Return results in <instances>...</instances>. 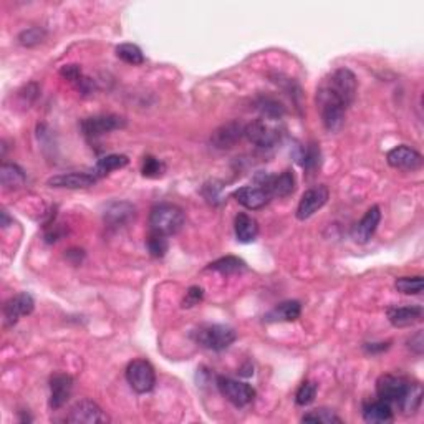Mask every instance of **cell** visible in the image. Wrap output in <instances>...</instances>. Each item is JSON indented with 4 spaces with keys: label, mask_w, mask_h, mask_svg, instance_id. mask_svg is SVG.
Returning <instances> with one entry per match:
<instances>
[{
    "label": "cell",
    "mask_w": 424,
    "mask_h": 424,
    "mask_svg": "<svg viewBox=\"0 0 424 424\" xmlns=\"http://www.w3.org/2000/svg\"><path fill=\"white\" fill-rule=\"evenodd\" d=\"M124 126H126V121L118 114H98V117L85 118L81 121V131L88 140H95V138L114 130H121Z\"/></svg>",
    "instance_id": "cell-7"
},
{
    "label": "cell",
    "mask_w": 424,
    "mask_h": 424,
    "mask_svg": "<svg viewBox=\"0 0 424 424\" xmlns=\"http://www.w3.org/2000/svg\"><path fill=\"white\" fill-rule=\"evenodd\" d=\"M302 423H313V424H340L342 418H338L331 409L317 408L308 411L302 416Z\"/></svg>",
    "instance_id": "cell-27"
},
{
    "label": "cell",
    "mask_w": 424,
    "mask_h": 424,
    "mask_svg": "<svg viewBox=\"0 0 424 424\" xmlns=\"http://www.w3.org/2000/svg\"><path fill=\"white\" fill-rule=\"evenodd\" d=\"M35 308L34 297L30 293L22 292L17 293L15 297L8 298L4 305V318H6V325L12 326L18 322V318L24 315H30Z\"/></svg>",
    "instance_id": "cell-13"
},
{
    "label": "cell",
    "mask_w": 424,
    "mask_h": 424,
    "mask_svg": "<svg viewBox=\"0 0 424 424\" xmlns=\"http://www.w3.org/2000/svg\"><path fill=\"white\" fill-rule=\"evenodd\" d=\"M146 247L154 259H163L166 252H168L169 244H168V239H166V236H163V234L153 232V230H151L150 237H147L146 241Z\"/></svg>",
    "instance_id": "cell-30"
},
{
    "label": "cell",
    "mask_w": 424,
    "mask_h": 424,
    "mask_svg": "<svg viewBox=\"0 0 424 424\" xmlns=\"http://www.w3.org/2000/svg\"><path fill=\"white\" fill-rule=\"evenodd\" d=\"M357 90V77L348 68H338L320 83L317 90V108L320 110L326 131L335 133L343 126L345 113L355 101Z\"/></svg>",
    "instance_id": "cell-1"
},
{
    "label": "cell",
    "mask_w": 424,
    "mask_h": 424,
    "mask_svg": "<svg viewBox=\"0 0 424 424\" xmlns=\"http://www.w3.org/2000/svg\"><path fill=\"white\" fill-rule=\"evenodd\" d=\"M256 183L257 186L265 189L270 196L275 197H287L293 194L295 186H297V181H295L292 171H284L279 176H270V174L260 173L256 178Z\"/></svg>",
    "instance_id": "cell-9"
},
{
    "label": "cell",
    "mask_w": 424,
    "mask_h": 424,
    "mask_svg": "<svg viewBox=\"0 0 424 424\" xmlns=\"http://www.w3.org/2000/svg\"><path fill=\"white\" fill-rule=\"evenodd\" d=\"M65 421L73 424H100L108 423L110 418L106 416L103 409L95 401L85 398L73 404L67 414Z\"/></svg>",
    "instance_id": "cell-8"
},
{
    "label": "cell",
    "mask_w": 424,
    "mask_h": 424,
    "mask_svg": "<svg viewBox=\"0 0 424 424\" xmlns=\"http://www.w3.org/2000/svg\"><path fill=\"white\" fill-rule=\"evenodd\" d=\"M423 307L419 305H408V307H391L388 308V320L393 326L404 329V326H411L423 318Z\"/></svg>",
    "instance_id": "cell-19"
},
{
    "label": "cell",
    "mask_w": 424,
    "mask_h": 424,
    "mask_svg": "<svg viewBox=\"0 0 424 424\" xmlns=\"http://www.w3.org/2000/svg\"><path fill=\"white\" fill-rule=\"evenodd\" d=\"M329 196H330L329 189H326V186H324V184L308 189V191L303 192L302 199L298 202V207H297V219L305 220L308 218H312L318 209H322V207L326 204Z\"/></svg>",
    "instance_id": "cell-10"
},
{
    "label": "cell",
    "mask_w": 424,
    "mask_h": 424,
    "mask_svg": "<svg viewBox=\"0 0 424 424\" xmlns=\"http://www.w3.org/2000/svg\"><path fill=\"white\" fill-rule=\"evenodd\" d=\"M408 347L411 352H414L416 355H423L424 352V338H423V331L419 330L414 333L411 338L408 340Z\"/></svg>",
    "instance_id": "cell-39"
},
{
    "label": "cell",
    "mask_w": 424,
    "mask_h": 424,
    "mask_svg": "<svg viewBox=\"0 0 424 424\" xmlns=\"http://www.w3.org/2000/svg\"><path fill=\"white\" fill-rule=\"evenodd\" d=\"M318 163H320V147H318L315 143H312V145L307 146L305 154H303L302 166L307 169V171H312V169L317 168Z\"/></svg>",
    "instance_id": "cell-36"
},
{
    "label": "cell",
    "mask_w": 424,
    "mask_h": 424,
    "mask_svg": "<svg viewBox=\"0 0 424 424\" xmlns=\"http://www.w3.org/2000/svg\"><path fill=\"white\" fill-rule=\"evenodd\" d=\"M386 161L391 168L401 171H416L423 166V156L409 146H396L386 154Z\"/></svg>",
    "instance_id": "cell-12"
},
{
    "label": "cell",
    "mask_w": 424,
    "mask_h": 424,
    "mask_svg": "<svg viewBox=\"0 0 424 424\" xmlns=\"http://www.w3.org/2000/svg\"><path fill=\"white\" fill-rule=\"evenodd\" d=\"M117 57L128 65H141L145 62L143 50L135 44H121L117 47Z\"/></svg>",
    "instance_id": "cell-28"
},
{
    "label": "cell",
    "mask_w": 424,
    "mask_h": 424,
    "mask_svg": "<svg viewBox=\"0 0 424 424\" xmlns=\"http://www.w3.org/2000/svg\"><path fill=\"white\" fill-rule=\"evenodd\" d=\"M186 224V216L181 207L174 204H158L150 212V227L163 236H174Z\"/></svg>",
    "instance_id": "cell-2"
},
{
    "label": "cell",
    "mask_w": 424,
    "mask_h": 424,
    "mask_svg": "<svg viewBox=\"0 0 424 424\" xmlns=\"http://www.w3.org/2000/svg\"><path fill=\"white\" fill-rule=\"evenodd\" d=\"M244 136L259 147H272L280 140V133L270 124H267L264 119H256V121L246 124Z\"/></svg>",
    "instance_id": "cell-11"
},
{
    "label": "cell",
    "mask_w": 424,
    "mask_h": 424,
    "mask_svg": "<svg viewBox=\"0 0 424 424\" xmlns=\"http://www.w3.org/2000/svg\"><path fill=\"white\" fill-rule=\"evenodd\" d=\"M234 197H236L239 204L246 207V209L257 211L269 204L272 196L265 191V189H262L259 186H244L234 192Z\"/></svg>",
    "instance_id": "cell-17"
},
{
    "label": "cell",
    "mask_w": 424,
    "mask_h": 424,
    "mask_svg": "<svg viewBox=\"0 0 424 424\" xmlns=\"http://www.w3.org/2000/svg\"><path fill=\"white\" fill-rule=\"evenodd\" d=\"M300 313H302L300 302L289 300V302L279 303V305L272 308L269 313H265L264 320L269 322V324H274V322H293L300 317Z\"/></svg>",
    "instance_id": "cell-21"
},
{
    "label": "cell",
    "mask_w": 424,
    "mask_h": 424,
    "mask_svg": "<svg viewBox=\"0 0 424 424\" xmlns=\"http://www.w3.org/2000/svg\"><path fill=\"white\" fill-rule=\"evenodd\" d=\"M259 110L265 118H270V119H277L285 113V108L282 106V103H279L277 100H272V98L260 100Z\"/></svg>",
    "instance_id": "cell-33"
},
{
    "label": "cell",
    "mask_w": 424,
    "mask_h": 424,
    "mask_svg": "<svg viewBox=\"0 0 424 424\" xmlns=\"http://www.w3.org/2000/svg\"><path fill=\"white\" fill-rule=\"evenodd\" d=\"M244 124L239 121H229L219 126L218 130L212 133L211 143L212 146L218 150H229V147L236 146L237 141L244 136Z\"/></svg>",
    "instance_id": "cell-16"
},
{
    "label": "cell",
    "mask_w": 424,
    "mask_h": 424,
    "mask_svg": "<svg viewBox=\"0 0 424 424\" xmlns=\"http://www.w3.org/2000/svg\"><path fill=\"white\" fill-rule=\"evenodd\" d=\"M126 380L136 393H150L156 385L154 368L146 359H133L126 368Z\"/></svg>",
    "instance_id": "cell-4"
},
{
    "label": "cell",
    "mask_w": 424,
    "mask_h": 424,
    "mask_svg": "<svg viewBox=\"0 0 424 424\" xmlns=\"http://www.w3.org/2000/svg\"><path fill=\"white\" fill-rule=\"evenodd\" d=\"M395 287L398 292L404 295H419L423 292V277L416 275V277H399L396 280Z\"/></svg>",
    "instance_id": "cell-31"
},
{
    "label": "cell",
    "mask_w": 424,
    "mask_h": 424,
    "mask_svg": "<svg viewBox=\"0 0 424 424\" xmlns=\"http://www.w3.org/2000/svg\"><path fill=\"white\" fill-rule=\"evenodd\" d=\"M60 75H62L63 78H67V80H70L72 83H77V85H78V81L83 78L81 70L78 65H65L62 70H60Z\"/></svg>",
    "instance_id": "cell-38"
},
{
    "label": "cell",
    "mask_w": 424,
    "mask_h": 424,
    "mask_svg": "<svg viewBox=\"0 0 424 424\" xmlns=\"http://www.w3.org/2000/svg\"><path fill=\"white\" fill-rule=\"evenodd\" d=\"M44 39L45 32L39 29V27H32V29H27L18 35V44H20L22 47H35L40 41H44Z\"/></svg>",
    "instance_id": "cell-34"
},
{
    "label": "cell",
    "mask_w": 424,
    "mask_h": 424,
    "mask_svg": "<svg viewBox=\"0 0 424 424\" xmlns=\"http://www.w3.org/2000/svg\"><path fill=\"white\" fill-rule=\"evenodd\" d=\"M0 183L6 189H18L25 184L24 169L18 168L17 164L4 163L0 168Z\"/></svg>",
    "instance_id": "cell-24"
},
{
    "label": "cell",
    "mask_w": 424,
    "mask_h": 424,
    "mask_svg": "<svg viewBox=\"0 0 424 424\" xmlns=\"http://www.w3.org/2000/svg\"><path fill=\"white\" fill-rule=\"evenodd\" d=\"M380 220H381L380 207L378 206L370 207V209L365 212V216L355 224V227L352 230L353 241L358 244L370 242V239L375 236L378 225H380Z\"/></svg>",
    "instance_id": "cell-14"
},
{
    "label": "cell",
    "mask_w": 424,
    "mask_h": 424,
    "mask_svg": "<svg viewBox=\"0 0 424 424\" xmlns=\"http://www.w3.org/2000/svg\"><path fill=\"white\" fill-rule=\"evenodd\" d=\"M133 216H135V207L128 204V202H113L105 212V219L113 225L124 224L126 220H130Z\"/></svg>",
    "instance_id": "cell-25"
},
{
    "label": "cell",
    "mask_w": 424,
    "mask_h": 424,
    "mask_svg": "<svg viewBox=\"0 0 424 424\" xmlns=\"http://www.w3.org/2000/svg\"><path fill=\"white\" fill-rule=\"evenodd\" d=\"M130 163V159L126 158L124 154H108L105 156V158H101L98 163L95 164V169L91 173H93V176L96 179L108 176L112 171H117V169H121Z\"/></svg>",
    "instance_id": "cell-23"
},
{
    "label": "cell",
    "mask_w": 424,
    "mask_h": 424,
    "mask_svg": "<svg viewBox=\"0 0 424 424\" xmlns=\"http://www.w3.org/2000/svg\"><path fill=\"white\" fill-rule=\"evenodd\" d=\"M166 171V166L163 161H159L158 158H153V156H146L145 159H143V168L141 173L145 178H161Z\"/></svg>",
    "instance_id": "cell-32"
},
{
    "label": "cell",
    "mask_w": 424,
    "mask_h": 424,
    "mask_svg": "<svg viewBox=\"0 0 424 424\" xmlns=\"http://www.w3.org/2000/svg\"><path fill=\"white\" fill-rule=\"evenodd\" d=\"M218 388L220 395L224 396L229 403H232L236 408H244L251 404L256 398V390L251 385L244 383V381L232 380V378L219 376L218 378Z\"/></svg>",
    "instance_id": "cell-6"
},
{
    "label": "cell",
    "mask_w": 424,
    "mask_h": 424,
    "mask_svg": "<svg viewBox=\"0 0 424 424\" xmlns=\"http://www.w3.org/2000/svg\"><path fill=\"white\" fill-rule=\"evenodd\" d=\"M234 230H236V237L239 242L249 244L253 242L259 236V224L257 220L247 214H239L234 223Z\"/></svg>",
    "instance_id": "cell-22"
},
{
    "label": "cell",
    "mask_w": 424,
    "mask_h": 424,
    "mask_svg": "<svg viewBox=\"0 0 424 424\" xmlns=\"http://www.w3.org/2000/svg\"><path fill=\"white\" fill-rule=\"evenodd\" d=\"M363 419L371 424H386L393 421V408L383 399L368 401L363 406Z\"/></svg>",
    "instance_id": "cell-20"
},
{
    "label": "cell",
    "mask_w": 424,
    "mask_h": 424,
    "mask_svg": "<svg viewBox=\"0 0 424 424\" xmlns=\"http://www.w3.org/2000/svg\"><path fill=\"white\" fill-rule=\"evenodd\" d=\"M236 330L227 325H204L192 331V340L202 348L212 352H223L236 342Z\"/></svg>",
    "instance_id": "cell-3"
},
{
    "label": "cell",
    "mask_w": 424,
    "mask_h": 424,
    "mask_svg": "<svg viewBox=\"0 0 424 424\" xmlns=\"http://www.w3.org/2000/svg\"><path fill=\"white\" fill-rule=\"evenodd\" d=\"M73 391V378L65 373H55L50 378V408L60 409L65 406Z\"/></svg>",
    "instance_id": "cell-15"
},
{
    "label": "cell",
    "mask_w": 424,
    "mask_h": 424,
    "mask_svg": "<svg viewBox=\"0 0 424 424\" xmlns=\"http://www.w3.org/2000/svg\"><path fill=\"white\" fill-rule=\"evenodd\" d=\"M411 388V381H408L403 376H395V375H383L378 378L376 381V395L378 398L393 404H401V401L404 399L408 390Z\"/></svg>",
    "instance_id": "cell-5"
},
{
    "label": "cell",
    "mask_w": 424,
    "mask_h": 424,
    "mask_svg": "<svg viewBox=\"0 0 424 424\" xmlns=\"http://www.w3.org/2000/svg\"><path fill=\"white\" fill-rule=\"evenodd\" d=\"M209 270H216L223 275H232V274H237V272L246 270V262L239 259V257L227 256V257H223V259L212 262L209 265Z\"/></svg>",
    "instance_id": "cell-26"
},
{
    "label": "cell",
    "mask_w": 424,
    "mask_h": 424,
    "mask_svg": "<svg viewBox=\"0 0 424 424\" xmlns=\"http://www.w3.org/2000/svg\"><path fill=\"white\" fill-rule=\"evenodd\" d=\"M98 181L93 176V173H67L58 174L48 179L50 187H62V189H86L91 187Z\"/></svg>",
    "instance_id": "cell-18"
},
{
    "label": "cell",
    "mask_w": 424,
    "mask_h": 424,
    "mask_svg": "<svg viewBox=\"0 0 424 424\" xmlns=\"http://www.w3.org/2000/svg\"><path fill=\"white\" fill-rule=\"evenodd\" d=\"M421 401H423V388L419 383H411V388L408 390L406 396H404V399L401 401L399 408L403 409L406 414H413L416 413L419 406H421Z\"/></svg>",
    "instance_id": "cell-29"
},
{
    "label": "cell",
    "mask_w": 424,
    "mask_h": 424,
    "mask_svg": "<svg viewBox=\"0 0 424 424\" xmlns=\"http://www.w3.org/2000/svg\"><path fill=\"white\" fill-rule=\"evenodd\" d=\"M390 348V343H366L365 350L368 353H378V352H385V350Z\"/></svg>",
    "instance_id": "cell-40"
},
{
    "label": "cell",
    "mask_w": 424,
    "mask_h": 424,
    "mask_svg": "<svg viewBox=\"0 0 424 424\" xmlns=\"http://www.w3.org/2000/svg\"><path fill=\"white\" fill-rule=\"evenodd\" d=\"M315 395L317 385L313 383V381H305V383H302L300 388H298L297 395H295V403H297L298 406H308V404L315 399Z\"/></svg>",
    "instance_id": "cell-35"
},
{
    "label": "cell",
    "mask_w": 424,
    "mask_h": 424,
    "mask_svg": "<svg viewBox=\"0 0 424 424\" xmlns=\"http://www.w3.org/2000/svg\"><path fill=\"white\" fill-rule=\"evenodd\" d=\"M202 297H204V290L201 287H191L186 292V297H184L183 308H191L197 305L202 300Z\"/></svg>",
    "instance_id": "cell-37"
}]
</instances>
